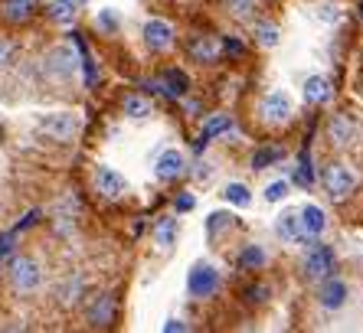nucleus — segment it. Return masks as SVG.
<instances>
[{
    "mask_svg": "<svg viewBox=\"0 0 363 333\" xmlns=\"http://www.w3.org/2000/svg\"><path fill=\"white\" fill-rule=\"evenodd\" d=\"M154 174H157V180H164V184H174V180H180V176L186 174V157L177 147H167L161 157H157V164H154Z\"/></svg>",
    "mask_w": 363,
    "mask_h": 333,
    "instance_id": "nucleus-10",
    "label": "nucleus"
},
{
    "mask_svg": "<svg viewBox=\"0 0 363 333\" xmlns=\"http://www.w3.org/2000/svg\"><path fill=\"white\" fill-rule=\"evenodd\" d=\"M50 17L60 26H69L76 20V0H52L50 4Z\"/></svg>",
    "mask_w": 363,
    "mask_h": 333,
    "instance_id": "nucleus-25",
    "label": "nucleus"
},
{
    "mask_svg": "<svg viewBox=\"0 0 363 333\" xmlns=\"http://www.w3.org/2000/svg\"><path fill=\"white\" fill-rule=\"evenodd\" d=\"M36 128H40L46 137H52V141L66 144L82 131V118H79L76 111H50V115H43L40 121H36Z\"/></svg>",
    "mask_w": 363,
    "mask_h": 333,
    "instance_id": "nucleus-3",
    "label": "nucleus"
},
{
    "mask_svg": "<svg viewBox=\"0 0 363 333\" xmlns=\"http://www.w3.org/2000/svg\"><path fill=\"white\" fill-rule=\"evenodd\" d=\"M288 196V184H272V186H265V200L269 203H279V200H285Z\"/></svg>",
    "mask_w": 363,
    "mask_h": 333,
    "instance_id": "nucleus-32",
    "label": "nucleus"
},
{
    "mask_svg": "<svg viewBox=\"0 0 363 333\" xmlns=\"http://www.w3.org/2000/svg\"><path fill=\"white\" fill-rule=\"evenodd\" d=\"M121 111H125L131 121H144V118L154 115V105H151V98H144V95H128Z\"/></svg>",
    "mask_w": 363,
    "mask_h": 333,
    "instance_id": "nucleus-20",
    "label": "nucleus"
},
{
    "mask_svg": "<svg viewBox=\"0 0 363 333\" xmlns=\"http://www.w3.org/2000/svg\"><path fill=\"white\" fill-rule=\"evenodd\" d=\"M43 69H46V75L56 79V82H69V79L79 72V56L72 52V46H52V50L46 52V59H43Z\"/></svg>",
    "mask_w": 363,
    "mask_h": 333,
    "instance_id": "nucleus-5",
    "label": "nucleus"
},
{
    "mask_svg": "<svg viewBox=\"0 0 363 333\" xmlns=\"http://www.w3.org/2000/svg\"><path fill=\"white\" fill-rule=\"evenodd\" d=\"M186 52H190V59H194V62H200V66H213V62L223 56L216 36H196V40L186 43Z\"/></svg>",
    "mask_w": 363,
    "mask_h": 333,
    "instance_id": "nucleus-15",
    "label": "nucleus"
},
{
    "mask_svg": "<svg viewBox=\"0 0 363 333\" xmlns=\"http://www.w3.org/2000/svg\"><path fill=\"white\" fill-rule=\"evenodd\" d=\"M249 298H252L255 304H262V300L269 298V288H262V284H255V288H249Z\"/></svg>",
    "mask_w": 363,
    "mask_h": 333,
    "instance_id": "nucleus-34",
    "label": "nucleus"
},
{
    "mask_svg": "<svg viewBox=\"0 0 363 333\" xmlns=\"http://www.w3.org/2000/svg\"><path fill=\"white\" fill-rule=\"evenodd\" d=\"M275 160H281V147H262L252 157V170H265V166L275 164Z\"/></svg>",
    "mask_w": 363,
    "mask_h": 333,
    "instance_id": "nucleus-29",
    "label": "nucleus"
},
{
    "mask_svg": "<svg viewBox=\"0 0 363 333\" xmlns=\"http://www.w3.org/2000/svg\"><path fill=\"white\" fill-rule=\"evenodd\" d=\"M194 206H196L194 196H180V200H177V209H180V213H186V209H194Z\"/></svg>",
    "mask_w": 363,
    "mask_h": 333,
    "instance_id": "nucleus-35",
    "label": "nucleus"
},
{
    "mask_svg": "<svg viewBox=\"0 0 363 333\" xmlns=\"http://www.w3.org/2000/svg\"><path fill=\"white\" fill-rule=\"evenodd\" d=\"M220 284H223L220 268L210 265V261H196V265L186 271V294L194 300L213 298V294L220 291Z\"/></svg>",
    "mask_w": 363,
    "mask_h": 333,
    "instance_id": "nucleus-2",
    "label": "nucleus"
},
{
    "mask_svg": "<svg viewBox=\"0 0 363 333\" xmlns=\"http://www.w3.org/2000/svg\"><path fill=\"white\" fill-rule=\"evenodd\" d=\"M229 128H233V118H229V115H213L210 121H206V128H203V134H200V150L206 147V144H210L213 137L226 134Z\"/></svg>",
    "mask_w": 363,
    "mask_h": 333,
    "instance_id": "nucleus-21",
    "label": "nucleus"
},
{
    "mask_svg": "<svg viewBox=\"0 0 363 333\" xmlns=\"http://www.w3.org/2000/svg\"><path fill=\"white\" fill-rule=\"evenodd\" d=\"M318 300H321V307H328V310H340L347 304V284L334 275L321 278V281H318Z\"/></svg>",
    "mask_w": 363,
    "mask_h": 333,
    "instance_id": "nucleus-12",
    "label": "nucleus"
},
{
    "mask_svg": "<svg viewBox=\"0 0 363 333\" xmlns=\"http://www.w3.org/2000/svg\"><path fill=\"white\" fill-rule=\"evenodd\" d=\"M82 288H85L82 275H72V278H66V281L60 284V291H56V298H60L62 304H76V300L82 298Z\"/></svg>",
    "mask_w": 363,
    "mask_h": 333,
    "instance_id": "nucleus-24",
    "label": "nucleus"
},
{
    "mask_svg": "<svg viewBox=\"0 0 363 333\" xmlns=\"http://www.w3.org/2000/svg\"><path fill=\"white\" fill-rule=\"evenodd\" d=\"M279 235L285 242H301L304 232H301V222H298V213H285V216H279Z\"/></svg>",
    "mask_w": 363,
    "mask_h": 333,
    "instance_id": "nucleus-23",
    "label": "nucleus"
},
{
    "mask_svg": "<svg viewBox=\"0 0 363 333\" xmlns=\"http://www.w3.org/2000/svg\"><path fill=\"white\" fill-rule=\"evenodd\" d=\"M164 89H167V95H174V98H177V95H184L186 89H190V82H186V75L180 72V69H167V72H164ZM161 89V92H164Z\"/></svg>",
    "mask_w": 363,
    "mask_h": 333,
    "instance_id": "nucleus-26",
    "label": "nucleus"
},
{
    "mask_svg": "<svg viewBox=\"0 0 363 333\" xmlns=\"http://www.w3.org/2000/svg\"><path fill=\"white\" fill-rule=\"evenodd\" d=\"M144 46L151 52L174 50V26H170L167 20H147V23H144Z\"/></svg>",
    "mask_w": 363,
    "mask_h": 333,
    "instance_id": "nucleus-8",
    "label": "nucleus"
},
{
    "mask_svg": "<svg viewBox=\"0 0 363 333\" xmlns=\"http://www.w3.org/2000/svg\"><path fill=\"white\" fill-rule=\"evenodd\" d=\"M164 330H167V333H180V330H186V324H184V320H167V324H164Z\"/></svg>",
    "mask_w": 363,
    "mask_h": 333,
    "instance_id": "nucleus-36",
    "label": "nucleus"
},
{
    "mask_svg": "<svg viewBox=\"0 0 363 333\" xmlns=\"http://www.w3.org/2000/svg\"><path fill=\"white\" fill-rule=\"evenodd\" d=\"M226 52H229V56H242L245 46L239 40H233V36H226Z\"/></svg>",
    "mask_w": 363,
    "mask_h": 333,
    "instance_id": "nucleus-33",
    "label": "nucleus"
},
{
    "mask_svg": "<svg viewBox=\"0 0 363 333\" xmlns=\"http://www.w3.org/2000/svg\"><path fill=\"white\" fill-rule=\"evenodd\" d=\"M262 115L269 125H285V121H291V115H295L291 98H288L285 92H269L262 101Z\"/></svg>",
    "mask_w": 363,
    "mask_h": 333,
    "instance_id": "nucleus-13",
    "label": "nucleus"
},
{
    "mask_svg": "<svg viewBox=\"0 0 363 333\" xmlns=\"http://www.w3.org/2000/svg\"><path fill=\"white\" fill-rule=\"evenodd\" d=\"M223 200L233 203V206H249V203H252V193H249L245 184H229L226 190H223Z\"/></svg>",
    "mask_w": 363,
    "mask_h": 333,
    "instance_id": "nucleus-28",
    "label": "nucleus"
},
{
    "mask_svg": "<svg viewBox=\"0 0 363 333\" xmlns=\"http://www.w3.org/2000/svg\"><path fill=\"white\" fill-rule=\"evenodd\" d=\"M357 137V121L347 111H337V115H330L328 121V141L334 147H347V144H354Z\"/></svg>",
    "mask_w": 363,
    "mask_h": 333,
    "instance_id": "nucleus-11",
    "label": "nucleus"
},
{
    "mask_svg": "<svg viewBox=\"0 0 363 333\" xmlns=\"http://www.w3.org/2000/svg\"><path fill=\"white\" fill-rule=\"evenodd\" d=\"M239 268L242 271H262L265 261H269V255H265L262 245H255V242H249V245H242V252H239Z\"/></svg>",
    "mask_w": 363,
    "mask_h": 333,
    "instance_id": "nucleus-18",
    "label": "nucleus"
},
{
    "mask_svg": "<svg viewBox=\"0 0 363 333\" xmlns=\"http://www.w3.org/2000/svg\"><path fill=\"white\" fill-rule=\"evenodd\" d=\"M7 278H10V288L17 294H36L43 284V265L33 255H17L7 265Z\"/></svg>",
    "mask_w": 363,
    "mask_h": 333,
    "instance_id": "nucleus-1",
    "label": "nucleus"
},
{
    "mask_svg": "<svg viewBox=\"0 0 363 333\" xmlns=\"http://www.w3.org/2000/svg\"><path fill=\"white\" fill-rule=\"evenodd\" d=\"M334 268H337V259H334V249H330V245H314L301 261L304 278H311V281H321V278L334 275Z\"/></svg>",
    "mask_w": 363,
    "mask_h": 333,
    "instance_id": "nucleus-6",
    "label": "nucleus"
},
{
    "mask_svg": "<svg viewBox=\"0 0 363 333\" xmlns=\"http://www.w3.org/2000/svg\"><path fill=\"white\" fill-rule=\"evenodd\" d=\"M304 101H308V105H328L330 101V82L328 79L311 75V79L304 82Z\"/></svg>",
    "mask_w": 363,
    "mask_h": 333,
    "instance_id": "nucleus-19",
    "label": "nucleus"
},
{
    "mask_svg": "<svg viewBox=\"0 0 363 333\" xmlns=\"http://www.w3.org/2000/svg\"><path fill=\"white\" fill-rule=\"evenodd\" d=\"M85 320H89V327H95V330H108V327L115 324V298H111V294L92 298V304L85 307Z\"/></svg>",
    "mask_w": 363,
    "mask_h": 333,
    "instance_id": "nucleus-9",
    "label": "nucleus"
},
{
    "mask_svg": "<svg viewBox=\"0 0 363 333\" xmlns=\"http://www.w3.org/2000/svg\"><path fill=\"white\" fill-rule=\"evenodd\" d=\"M298 222H301L304 239H321L324 229H328V216H324V209L314 206V203H308V206L298 209Z\"/></svg>",
    "mask_w": 363,
    "mask_h": 333,
    "instance_id": "nucleus-14",
    "label": "nucleus"
},
{
    "mask_svg": "<svg viewBox=\"0 0 363 333\" xmlns=\"http://www.w3.org/2000/svg\"><path fill=\"white\" fill-rule=\"evenodd\" d=\"M99 26L115 33V30H118V13H115V10H101V13H99Z\"/></svg>",
    "mask_w": 363,
    "mask_h": 333,
    "instance_id": "nucleus-31",
    "label": "nucleus"
},
{
    "mask_svg": "<svg viewBox=\"0 0 363 333\" xmlns=\"http://www.w3.org/2000/svg\"><path fill=\"white\" fill-rule=\"evenodd\" d=\"M13 52H17V50H13V43L0 36V72H4V69L13 62Z\"/></svg>",
    "mask_w": 363,
    "mask_h": 333,
    "instance_id": "nucleus-30",
    "label": "nucleus"
},
{
    "mask_svg": "<svg viewBox=\"0 0 363 333\" xmlns=\"http://www.w3.org/2000/svg\"><path fill=\"white\" fill-rule=\"evenodd\" d=\"M226 10L233 20H252L259 10V0H226Z\"/></svg>",
    "mask_w": 363,
    "mask_h": 333,
    "instance_id": "nucleus-27",
    "label": "nucleus"
},
{
    "mask_svg": "<svg viewBox=\"0 0 363 333\" xmlns=\"http://www.w3.org/2000/svg\"><path fill=\"white\" fill-rule=\"evenodd\" d=\"M95 190L105 196V200H121L128 193V180L118 174V170H111V166H95Z\"/></svg>",
    "mask_w": 363,
    "mask_h": 333,
    "instance_id": "nucleus-7",
    "label": "nucleus"
},
{
    "mask_svg": "<svg viewBox=\"0 0 363 333\" xmlns=\"http://www.w3.org/2000/svg\"><path fill=\"white\" fill-rule=\"evenodd\" d=\"M321 184H324V193H328L330 200L340 203V200H347V196L357 190V174H354V166H347V164H340V160H334V164L324 166Z\"/></svg>",
    "mask_w": 363,
    "mask_h": 333,
    "instance_id": "nucleus-4",
    "label": "nucleus"
},
{
    "mask_svg": "<svg viewBox=\"0 0 363 333\" xmlns=\"http://www.w3.org/2000/svg\"><path fill=\"white\" fill-rule=\"evenodd\" d=\"M33 10H36V0H4L0 4V17L7 23H26L33 17Z\"/></svg>",
    "mask_w": 363,
    "mask_h": 333,
    "instance_id": "nucleus-16",
    "label": "nucleus"
},
{
    "mask_svg": "<svg viewBox=\"0 0 363 333\" xmlns=\"http://www.w3.org/2000/svg\"><path fill=\"white\" fill-rule=\"evenodd\" d=\"M174 242H177V219L161 216L154 222V245L161 252H167V249H174Z\"/></svg>",
    "mask_w": 363,
    "mask_h": 333,
    "instance_id": "nucleus-17",
    "label": "nucleus"
},
{
    "mask_svg": "<svg viewBox=\"0 0 363 333\" xmlns=\"http://www.w3.org/2000/svg\"><path fill=\"white\" fill-rule=\"evenodd\" d=\"M281 40V30L275 23H269V20H259L255 23V43L262 46V50H275Z\"/></svg>",
    "mask_w": 363,
    "mask_h": 333,
    "instance_id": "nucleus-22",
    "label": "nucleus"
}]
</instances>
